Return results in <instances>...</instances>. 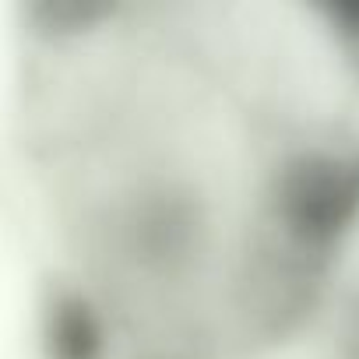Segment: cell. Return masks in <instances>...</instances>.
Instances as JSON below:
<instances>
[{"instance_id": "1", "label": "cell", "mask_w": 359, "mask_h": 359, "mask_svg": "<svg viewBox=\"0 0 359 359\" xmlns=\"http://www.w3.org/2000/svg\"><path fill=\"white\" fill-rule=\"evenodd\" d=\"M4 141L43 359H289L359 236V0H29Z\"/></svg>"}]
</instances>
